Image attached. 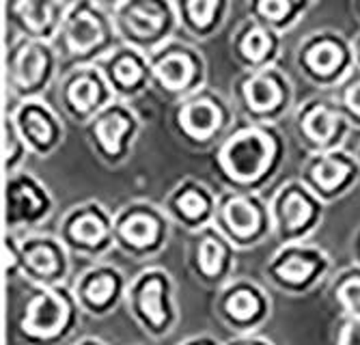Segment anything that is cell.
<instances>
[{
    "label": "cell",
    "instance_id": "6da1fadb",
    "mask_svg": "<svg viewBox=\"0 0 360 345\" xmlns=\"http://www.w3.org/2000/svg\"><path fill=\"white\" fill-rule=\"evenodd\" d=\"M272 143L257 132H248L229 143L224 149V164L240 179H255L270 162Z\"/></svg>",
    "mask_w": 360,
    "mask_h": 345
},
{
    "label": "cell",
    "instance_id": "7a4b0ae2",
    "mask_svg": "<svg viewBox=\"0 0 360 345\" xmlns=\"http://www.w3.org/2000/svg\"><path fill=\"white\" fill-rule=\"evenodd\" d=\"M65 320H68V304L54 294H46L32 300L26 318V330L32 334L50 337L56 330H60Z\"/></svg>",
    "mask_w": 360,
    "mask_h": 345
},
{
    "label": "cell",
    "instance_id": "3957f363",
    "mask_svg": "<svg viewBox=\"0 0 360 345\" xmlns=\"http://www.w3.org/2000/svg\"><path fill=\"white\" fill-rule=\"evenodd\" d=\"M218 108L212 106L210 102H196L192 106H188L184 110V125H186V130L194 136H207L214 132V128L218 125Z\"/></svg>",
    "mask_w": 360,
    "mask_h": 345
},
{
    "label": "cell",
    "instance_id": "277c9868",
    "mask_svg": "<svg viewBox=\"0 0 360 345\" xmlns=\"http://www.w3.org/2000/svg\"><path fill=\"white\" fill-rule=\"evenodd\" d=\"M158 76L169 89H181L192 78V63L188 56H181V54L169 56L165 63H160Z\"/></svg>",
    "mask_w": 360,
    "mask_h": 345
},
{
    "label": "cell",
    "instance_id": "5b68a950",
    "mask_svg": "<svg viewBox=\"0 0 360 345\" xmlns=\"http://www.w3.org/2000/svg\"><path fill=\"white\" fill-rule=\"evenodd\" d=\"M97 41H100V24L91 15H78L70 26V46L76 52H86Z\"/></svg>",
    "mask_w": 360,
    "mask_h": 345
},
{
    "label": "cell",
    "instance_id": "8992f818",
    "mask_svg": "<svg viewBox=\"0 0 360 345\" xmlns=\"http://www.w3.org/2000/svg\"><path fill=\"white\" fill-rule=\"evenodd\" d=\"M44 67H46V54L39 48L32 46V48L24 50L22 56H20V63H18V80L24 86L35 84L41 78Z\"/></svg>",
    "mask_w": 360,
    "mask_h": 345
},
{
    "label": "cell",
    "instance_id": "52a82bcc",
    "mask_svg": "<svg viewBox=\"0 0 360 345\" xmlns=\"http://www.w3.org/2000/svg\"><path fill=\"white\" fill-rule=\"evenodd\" d=\"M246 96L250 100V104L257 108V110H268V108H274L281 100V91L278 86L268 80V78H257L248 84L246 89Z\"/></svg>",
    "mask_w": 360,
    "mask_h": 345
},
{
    "label": "cell",
    "instance_id": "ba28073f",
    "mask_svg": "<svg viewBox=\"0 0 360 345\" xmlns=\"http://www.w3.org/2000/svg\"><path fill=\"white\" fill-rule=\"evenodd\" d=\"M226 218H229V225H231L240 235L252 233L257 229V223H259L257 209L246 201H231L229 203Z\"/></svg>",
    "mask_w": 360,
    "mask_h": 345
},
{
    "label": "cell",
    "instance_id": "9c48e42d",
    "mask_svg": "<svg viewBox=\"0 0 360 345\" xmlns=\"http://www.w3.org/2000/svg\"><path fill=\"white\" fill-rule=\"evenodd\" d=\"M307 63L319 74H330L333 70H337V65L341 63V50L330 41H323V44L313 46L309 50Z\"/></svg>",
    "mask_w": 360,
    "mask_h": 345
},
{
    "label": "cell",
    "instance_id": "30bf717a",
    "mask_svg": "<svg viewBox=\"0 0 360 345\" xmlns=\"http://www.w3.org/2000/svg\"><path fill=\"white\" fill-rule=\"evenodd\" d=\"M160 22H162L160 11L153 5H139L127 15L129 28H132L139 37H149L151 33H155L160 28Z\"/></svg>",
    "mask_w": 360,
    "mask_h": 345
},
{
    "label": "cell",
    "instance_id": "8fae6325",
    "mask_svg": "<svg viewBox=\"0 0 360 345\" xmlns=\"http://www.w3.org/2000/svg\"><path fill=\"white\" fill-rule=\"evenodd\" d=\"M337 128V119L330 110L326 108H315L309 112L307 121H304V130L309 136H313L315 141H326L330 138L333 132Z\"/></svg>",
    "mask_w": 360,
    "mask_h": 345
},
{
    "label": "cell",
    "instance_id": "7c38bea8",
    "mask_svg": "<svg viewBox=\"0 0 360 345\" xmlns=\"http://www.w3.org/2000/svg\"><path fill=\"white\" fill-rule=\"evenodd\" d=\"M123 235L136 244V246H145V244H151L158 235V227H155V221L149 216H134L132 221H127L125 227H123Z\"/></svg>",
    "mask_w": 360,
    "mask_h": 345
},
{
    "label": "cell",
    "instance_id": "4fadbf2b",
    "mask_svg": "<svg viewBox=\"0 0 360 345\" xmlns=\"http://www.w3.org/2000/svg\"><path fill=\"white\" fill-rule=\"evenodd\" d=\"M125 130H127V121L121 115H112L97 125V136H100L106 151L115 153L119 149V138Z\"/></svg>",
    "mask_w": 360,
    "mask_h": 345
},
{
    "label": "cell",
    "instance_id": "5bb4252c",
    "mask_svg": "<svg viewBox=\"0 0 360 345\" xmlns=\"http://www.w3.org/2000/svg\"><path fill=\"white\" fill-rule=\"evenodd\" d=\"M143 311L145 315L153 322V324H162L165 320V311H162V283L158 278L147 280V285L143 287Z\"/></svg>",
    "mask_w": 360,
    "mask_h": 345
},
{
    "label": "cell",
    "instance_id": "9a60e30c",
    "mask_svg": "<svg viewBox=\"0 0 360 345\" xmlns=\"http://www.w3.org/2000/svg\"><path fill=\"white\" fill-rule=\"evenodd\" d=\"M347 175V167L339 160H323L317 169H315V179L321 188H326V190H333V188H337Z\"/></svg>",
    "mask_w": 360,
    "mask_h": 345
},
{
    "label": "cell",
    "instance_id": "2e32d148",
    "mask_svg": "<svg viewBox=\"0 0 360 345\" xmlns=\"http://www.w3.org/2000/svg\"><path fill=\"white\" fill-rule=\"evenodd\" d=\"M285 218H287V225L291 229H298L302 227L309 218H311V205L307 199H302L300 195H289L285 201Z\"/></svg>",
    "mask_w": 360,
    "mask_h": 345
},
{
    "label": "cell",
    "instance_id": "e0dca14e",
    "mask_svg": "<svg viewBox=\"0 0 360 345\" xmlns=\"http://www.w3.org/2000/svg\"><path fill=\"white\" fill-rule=\"evenodd\" d=\"M72 233H74V237H78L84 244H95V242H100L104 237V225H102V221L97 216L89 214V216L80 218V221L74 225Z\"/></svg>",
    "mask_w": 360,
    "mask_h": 345
},
{
    "label": "cell",
    "instance_id": "ac0fdd59",
    "mask_svg": "<svg viewBox=\"0 0 360 345\" xmlns=\"http://www.w3.org/2000/svg\"><path fill=\"white\" fill-rule=\"evenodd\" d=\"M24 130L32 136V141L37 143H48L50 136H52V130H50V123L46 121V117L39 112V110H30L26 117H24Z\"/></svg>",
    "mask_w": 360,
    "mask_h": 345
},
{
    "label": "cell",
    "instance_id": "d6986e66",
    "mask_svg": "<svg viewBox=\"0 0 360 345\" xmlns=\"http://www.w3.org/2000/svg\"><path fill=\"white\" fill-rule=\"evenodd\" d=\"M313 270H315V266L307 259H300V257H291L278 266V274L283 278L291 280V283H300V280L309 278Z\"/></svg>",
    "mask_w": 360,
    "mask_h": 345
},
{
    "label": "cell",
    "instance_id": "ffe728a7",
    "mask_svg": "<svg viewBox=\"0 0 360 345\" xmlns=\"http://www.w3.org/2000/svg\"><path fill=\"white\" fill-rule=\"evenodd\" d=\"M70 100L76 108L86 110L95 104L97 100V86L91 80H78L72 89H70Z\"/></svg>",
    "mask_w": 360,
    "mask_h": 345
},
{
    "label": "cell",
    "instance_id": "44dd1931",
    "mask_svg": "<svg viewBox=\"0 0 360 345\" xmlns=\"http://www.w3.org/2000/svg\"><path fill=\"white\" fill-rule=\"evenodd\" d=\"M229 311H231L238 320H250L259 311V302H257V298L252 294L240 292V294H236L231 300H229Z\"/></svg>",
    "mask_w": 360,
    "mask_h": 345
},
{
    "label": "cell",
    "instance_id": "7402d4cb",
    "mask_svg": "<svg viewBox=\"0 0 360 345\" xmlns=\"http://www.w3.org/2000/svg\"><path fill=\"white\" fill-rule=\"evenodd\" d=\"M28 263L39 274H54L56 272V257L48 246H37L28 253Z\"/></svg>",
    "mask_w": 360,
    "mask_h": 345
},
{
    "label": "cell",
    "instance_id": "603a6c76",
    "mask_svg": "<svg viewBox=\"0 0 360 345\" xmlns=\"http://www.w3.org/2000/svg\"><path fill=\"white\" fill-rule=\"evenodd\" d=\"M115 289V280L110 276H97L86 287V298L95 304H104Z\"/></svg>",
    "mask_w": 360,
    "mask_h": 345
},
{
    "label": "cell",
    "instance_id": "cb8c5ba5",
    "mask_svg": "<svg viewBox=\"0 0 360 345\" xmlns=\"http://www.w3.org/2000/svg\"><path fill=\"white\" fill-rule=\"evenodd\" d=\"M268 48H270V41H268V37L264 33H261V30H252V33H248L244 44H242L244 54L248 58H252V60H259L268 52Z\"/></svg>",
    "mask_w": 360,
    "mask_h": 345
},
{
    "label": "cell",
    "instance_id": "d4e9b609",
    "mask_svg": "<svg viewBox=\"0 0 360 345\" xmlns=\"http://www.w3.org/2000/svg\"><path fill=\"white\" fill-rule=\"evenodd\" d=\"M220 261H222V248L220 244L207 240L203 246H201V268L205 274H216L218 268H220Z\"/></svg>",
    "mask_w": 360,
    "mask_h": 345
},
{
    "label": "cell",
    "instance_id": "484cf974",
    "mask_svg": "<svg viewBox=\"0 0 360 345\" xmlns=\"http://www.w3.org/2000/svg\"><path fill=\"white\" fill-rule=\"evenodd\" d=\"M141 65L134 60V58H123L119 65H117V70H115V76H117V80L121 82V84H125V86H132V84H136L139 80H141Z\"/></svg>",
    "mask_w": 360,
    "mask_h": 345
},
{
    "label": "cell",
    "instance_id": "4316f807",
    "mask_svg": "<svg viewBox=\"0 0 360 345\" xmlns=\"http://www.w3.org/2000/svg\"><path fill=\"white\" fill-rule=\"evenodd\" d=\"M20 9L24 11V20L32 26V28H41L48 22V5H35V3H26L20 5Z\"/></svg>",
    "mask_w": 360,
    "mask_h": 345
},
{
    "label": "cell",
    "instance_id": "83f0119b",
    "mask_svg": "<svg viewBox=\"0 0 360 345\" xmlns=\"http://www.w3.org/2000/svg\"><path fill=\"white\" fill-rule=\"evenodd\" d=\"M179 207L186 216L190 218H196L205 211V199L199 195V193H186L181 199H179Z\"/></svg>",
    "mask_w": 360,
    "mask_h": 345
},
{
    "label": "cell",
    "instance_id": "f1b7e54d",
    "mask_svg": "<svg viewBox=\"0 0 360 345\" xmlns=\"http://www.w3.org/2000/svg\"><path fill=\"white\" fill-rule=\"evenodd\" d=\"M188 11H190V18L194 24L205 26L212 20V13L216 11V3H190Z\"/></svg>",
    "mask_w": 360,
    "mask_h": 345
},
{
    "label": "cell",
    "instance_id": "f546056e",
    "mask_svg": "<svg viewBox=\"0 0 360 345\" xmlns=\"http://www.w3.org/2000/svg\"><path fill=\"white\" fill-rule=\"evenodd\" d=\"M341 296L345 300V304L354 311H360V278L347 280V283L341 287Z\"/></svg>",
    "mask_w": 360,
    "mask_h": 345
},
{
    "label": "cell",
    "instance_id": "4dcf8cb0",
    "mask_svg": "<svg viewBox=\"0 0 360 345\" xmlns=\"http://www.w3.org/2000/svg\"><path fill=\"white\" fill-rule=\"evenodd\" d=\"M259 11L264 13L266 18L278 20V18H283L289 11V5L287 3H281V0H268V3H261L259 5Z\"/></svg>",
    "mask_w": 360,
    "mask_h": 345
},
{
    "label": "cell",
    "instance_id": "1f68e13d",
    "mask_svg": "<svg viewBox=\"0 0 360 345\" xmlns=\"http://www.w3.org/2000/svg\"><path fill=\"white\" fill-rule=\"evenodd\" d=\"M13 199H15V201L20 199L24 205H28V209H35V207L39 205V199L35 197V193H32L28 185H20V188H15Z\"/></svg>",
    "mask_w": 360,
    "mask_h": 345
},
{
    "label": "cell",
    "instance_id": "d6a6232c",
    "mask_svg": "<svg viewBox=\"0 0 360 345\" xmlns=\"http://www.w3.org/2000/svg\"><path fill=\"white\" fill-rule=\"evenodd\" d=\"M341 345H360V324H352L345 328Z\"/></svg>",
    "mask_w": 360,
    "mask_h": 345
},
{
    "label": "cell",
    "instance_id": "836d02e7",
    "mask_svg": "<svg viewBox=\"0 0 360 345\" xmlns=\"http://www.w3.org/2000/svg\"><path fill=\"white\" fill-rule=\"evenodd\" d=\"M347 104H349V108H352L354 112L360 115V84L354 86V89L347 93Z\"/></svg>",
    "mask_w": 360,
    "mask_h": 345
},
{
    "label": "cell",
    "instance_id": "e575fe53",
    "mask_svg": "<svg viewBox=\"0 0 360 345\" xmlns=\"http://www.w3.org/2000/svg\"><path fill=\"white\" fill-rule=\"evenodd\" d=\"M11 263H13V253L7 248V266H11Z\"/></svg>",
    "mask_w": 360,
    "mask_h": 345
}]
</instances>
